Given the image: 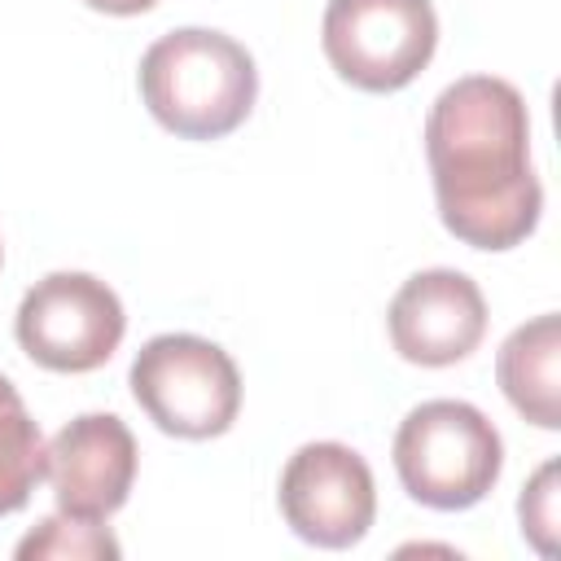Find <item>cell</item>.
Listing matches in <instances>:
<instances>
[{"instance_id": "2", "label": "cell", "mask_w": 561, "mask_h": 561, "mask_svg": "<svg viewBox=\"0 0 561 561\" xmlns=\"http://www.w3.org/2000/svg\"><path fill=\"white\" fill-rule=\"evenodd\" d=\"M140 96L180 140H219L237 131L259 96V70L245 44L224 31L180 26L140 57Z\"/></svg>"}, {"instance_id": "15", "label": "cell", "mask_w": 561, "mask_h": 561, "mask_svg": "<svg viewBox=\"0 0 561 561\" xmlns=\"http://www.w3.org/2000/svg\"><path fill=\"white\" fill-rule=\"evenodd\" d=\"M0 263H4V245H0Z\"/></svg>"}, {"instance_id": "13", "label": "cell", "mask_w": 561, "mask_h": 561, "mask_svg": "<svg viewBox=\"0 0 561 561\" xmlns=\"http://www.w3.org/2000/svg\"><path fill=\"white\" fill-rule=\"evenodd\" d=\"M517 513H522V535L543 557H552V535H557V460H548L530 478V486L517 500Z\"/></svg>"}, {"instance_id": "10", "label": "cell", "mask_w": 561, "mask_h": 561, "mask_svg": "<svg viewBox=\"0 0 561 561\" xmlns=\"http://www.w3.org/2000/svg\"><path fill=\"white\" fill-rule=\"evenodd\" d=\"M495 381L504 399L530 425L539 430L561 425V320L557 311H543L504 337L495 355Z\"/></svg>"}, {"instance_id": "11", "label": "cell", "mask_w": 561, "mask_h": 561, "mask_svg": "<svg viewBox=\"0 0 561 561\" xmlns=\"http://www.w3.org/2000/svg\"><path fill=\"white\" fill-rule=\"evenodd\" d=\"M44 460H48L44 434L31 421L13 381L0 373V517L18 513L31 500L35 482L44 478Z\"/></svg>"}, {"instance_id": "12", "label": "cell", "mask_w": 561, "mask_h": 561, "mask_svg": "<svg viewBox=\"0 0 561 561\" xmlns=\"http://www.w3.org/2000/svg\"><path fill=\"white\" fill-rule=\"evenodd\" d=\"M44 557H57V561H114L118 557V539L101 526V522H79V517H66V513H53L44 517L22 543H18V561H44Z\"/></svg>"}, {"instance_id": "5", "label": "cell", "mask_w": 561, "mask_h": 561, "mask_svg": "<svg viewBox=\"0 0 561 561\" xmlns=\"http://www.w3.org/2000/svg\"><path fill=\"white\" fill-rule=\"evenodd\" d=\"M320 44L351 88L399 92L430 66L438 18L430 0H329Z\"/></svg>"}, {"instance_id": "7", "label": "cell", "mask_w": 561, "mask_h": 561, "mask_svg": "<svg viewBox=\"0 0 561 561\" xmlns=\"http://www.w3.org/2000/svg\"><path fill=\"white\" fill-rule=\"evenodd\" d=\"M280 517L316 548H351L377 517L368 460L346 443H302L280 469Z\"/></svg>"}, {"instance_id": "14", "label": "cell", "mask_w": 561, "mask_h": 561, "mask_svg": "<svg viewBox=\"0 0 561 561\" xmlns=\"http://www.w3.org/2000/svg\"><path fill=\"white\" fill-rule=\"evenodd\" d=\"M96 13H114V18H131V13H149L158 0H83Z\"/></svg>"}, {"instance_id": "1", "label": "cell", "mask_w": 561, "mask_h": 561, "mask_svg": "<svg viewBox=\"0 0 561 561\" xmlns=\"http://www.w3.org/2000/svg\"><path fill=\"white\" fill-rule=\"evenodd\" d=\"M425 158L443 228L473 250L522 245L543 215L530 171V114L522 92L495 75L447 83L425 118Z\"/></svg>"}, {"instance_id": "6", "label": "cell", "mask_w": 561, "mask_h": 561, "mask_svg": "<svg viewBox=\"0 0 561 561\" xmlns=\"http://www.w3.org/2000/svg\"><path fill=\"white\" fill-rule=\"evenodd\" d=\"M13 333L39 368L92 373L118 351L127 316L105 280L88 272H48L22 294Z\"/></svg>"}, {"instance_id": "8", "label": "cell", "mask_w": 561, "mask_h": 561, "mask_svg": "<svg viewBox=\"0 0 561 561\" xmlns=\"http://www.w3.org/2000/svg\"><path fill=\"white\" fill-rule=\"evenodd\" d=\"M136 438L114 412H83L48 443L44 478L53 482L57 513L79 522L114 517L136 482Z\"/></svg>"}, {"instance_id": "4", "label": "cell", "mask_w": 561, "mask_h": 561, "mask_svg": "<svg viewBox=\"0 0 561 561\" xmlns=\"http://www.w3.org/2000/svg\"><path fill=\"white\" fill-rule=\"evenodd\" d=\"M131 399L175 438H219L241 412V373L232 355L197 333L149 337L127 373Z\"/></svg>"}, {"instance_id": "9", "label": "cell", "mask_w": 561, "mask_h": 561, "mask_svg": "<svg viewBox=\"0 0 561 561\" xmlns=\"http://www.w3.org/2000/svg\"><path fill=\"white\" fill-rule=\"evenodd\" d=\"M390 342L408 364L447 368L478 351L486 337V298L478 280L456 267H430L399 285L386 311Z\"/></svg>"}, {"instance_id": "3", "label": "cell", "mask_w": 561, "mask_h": 561, "mask_svg": "<svg viewBox=\"0 0 561 561\" xmlns=\"http://www.w3.org/2000/svg\"><path fill=\"white\" fill-rule=\"evenodd\" d=\"M500 430L465 399L416 403L394 430V473L403 491L425 508H473L500 482Z\"/></svg>"}]
</instances>
